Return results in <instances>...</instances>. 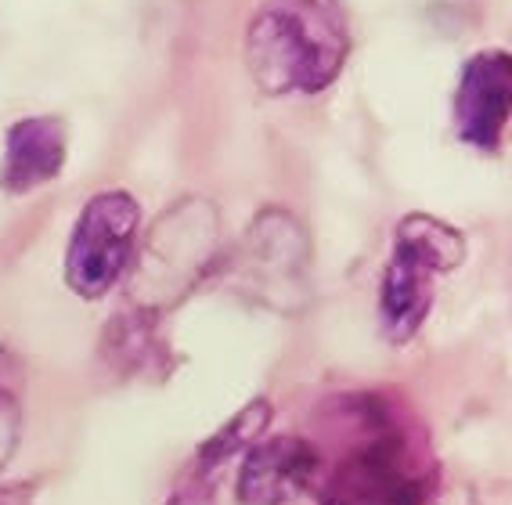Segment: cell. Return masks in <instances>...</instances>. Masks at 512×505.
Masks as SVG:
<instances>
[{"label":"cell","instance_id":"1","mask_svg":"<svg viewBox=\"0 0 512 505\" xmlns=\"http://www.w3.org/2000/svg\"><path fill=\"white\" fill-rule=\"evenodd\" d=\"M350 55L343 0H264L249 22L246 65L264 94H318Z\"/></svg>","mask_w":512,"mask_h":505},{"label":"cell","instance_id":"2","mask_svg":"<svg viewBox=\"0 0 512 505\" xmlns=\"http://www.w3.org/2000/svg\"><path fill=\"white\" fill-rule=\"evenodd\" d=\"M350 419L354 441L318 473L321 505H426L433 469L412 433L368 397Z\"/></svg>","mask_w":512,"mask_h":505},{"label":"cell","instance_id":"3","mask_svg":"<svg viewBox=\"0 0 512 505\" xmlns=\"http://www.w3.org/2000/svg\"><path fill=\"white\" fill-rule=\"evenodd\" d=\"M466 260V239L430 213H408L394 231V253L379 285V325L390 343H408L433 307L440 275Z\"/></svg>","mask_w":512,"mask_h":505},{"label":"cell","instance_id":"4","mask_svg":"<svg viewBox=\"0 0 512 505\" xmlns=\"http://www.w3.org/2000/svg\"><path fill=\"white\" fill-rule=\"evenodd\" d=\"M141 206L127 192H98L76 217L65 249V282L83 300H101L138 253Z\"/></svg>","mask_w":512,"mask_h":505},{"label":"cell","instance_id":"5","mask_svg":"<svg viewBox=\"0 0 512 505\" xmlns=\"http://www.w3.org/2000/svg\"><path fill=\"white\" fill-rule=\"evenodd\" d=\"M307 271V235L285 210H264L249 224L235 253V275L249 293L278 303V293H300Z\"/></svg>","mask_w":512,"mask_h":505},{"label":"cell","instance_id":"6","mask_svg":"<svg viewBox=\"0 0 512 505\" xmlns=\"http://www.w3.org/2000/svg\"><path fill=\"white\" fill-rule=\"evenodd\" d=\"M512 120V55L509 51H476L458 76L455 130L466 145L498 152Z\"/></svg>","mask_w":512,"mask_h":505},{"label":"cell","instance_id":"7","mask_svg":"<svg viewBox=\"0 0 512 505\" xmlns=\"http://www.w3.org/2000/svg\"><path fill=\"white\" fill-rule=\"evenodd\" d=\"M321 473V455L303 437H275L253 444L238 473L242 505H289L311 491Z\"/></svg>","mask_w":512,"mask_h":505},{"label":"cell","instance_id":"8","mask_svg":"<svg viewBox=\"0 0 512 505\" xmlns=\"http://www.w3.org/2000/svg\"><path fill=\"white\" fill-rule=\"evenodd\" d=\"M65 166V123L55 116H29L8 130L0 188L26 195L40 184L55 181Z\"/></svg>","mask_w":512,"mask_h":505},{"label":"cell","instance_id":"9","mask_svg":"<svg viewBox=\"0 0 512 505\" xmlns=\"http://www.w3.org/2000/svg\"><path fill=\"white\" fill-rule=\"evenodd\" d=\"M213 480H217V469L195 462L192 473L184 477V484L177 487V495L170 498V505H213Z\"/></svg>","mask_w":512,"mask_h":505},{"label":"cell","instance_id":"10","mask_svg":"<svg viewBox=\"0 0 512 505\" xmlns=\"http://www.w3.org/2000/svg\"><path fill=\"white\" fill-rule=\"evenodd\" d=\"M22 433V412L19 401L0 386V469L8 466V459L15 455V444H19Z\"/></svg>","mask_w":512,"mask_h":505},{"label":"cell","instance_id":"11","mask_svg":"<svg viewBox=\"0 0 512 505\" xmlns=\"http://www.w3.org/2000/svg\"><path fill=\"white\" fill-rule=\"evenodd\" d=\"M33 487H0V505H29Z\"/></svg>","mask_w":512,"mask_h":505}]
</instances>
